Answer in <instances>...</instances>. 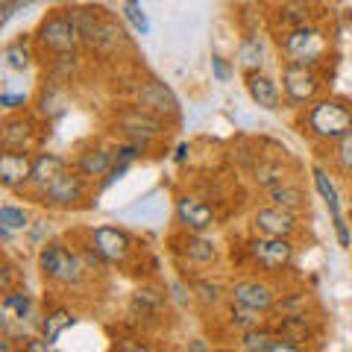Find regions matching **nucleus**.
I'll use <instances>...</instances> for the list:
<instances>
[{
    "mask_svg": "<svg viewBox=\"0 0 352 352\" xmlns=\"http://www.w3.org/2000/svg\"><path fill=\"white\" fill-rule=\"evenodd\" d=\"M36 264H38L44 285H50V288H56V291H65V294L80 291L88 279H94V273L88 270L80 247H71L59 238H53L47 244L38 247Z\"/></svg>",
    "mask_w": 352,
    "mask_h": 352,
    "instance_id": "f257e3e1",
    "label": "nucleus"
},
{
    "mask_svg": "<svg viewBox=\"0 0 352 352\" xmlns=\"http://www.w3.org/2000/svg\"><path fill=\"white\" fill-rule=\"evenodd\" d=\"M300 132L314 147H329L340 135L352 132V103L344 97H317L300 109Z\"/></svg>",
    "mask_w": 352,
    "mask_h": 352,
    "instance_id": "f03ea898",
    "label": "nucleus"
},
{
    "mask_svg": "<svg viewBox=\"0 0 352 352\" xmlns=\"http://www.w3.org/2000/svg\"><path fill=\"white\" fill-rule=\"evenodd\" d=\"M68 15L80 30L82 47L100 56H118L126 47V32L103 6H68Z\"/></svg>",
    "mask_w": 352,
    "mask_h": 352,
    "instance_id": "7ed1b4c3",
    "label": "nucleus"
},
{
    "mask_svg": "<svg viewBox=\"0 0 352 352\" xmlns=\"http://www.w3.org/2000/svg\"><path fill=\"white\" fill-rule=\"evenodd\" d=\"M170 126H173L170 120L153 115V112H147V109H141L135 103L115 109L112 120H109L112 135H118L120 141H141V144L150 147V150H156L162 141L170 135Z\"/></svg>",
    "mask_w": 352,
    "mask_h": 352,
    "instance_id": "20e7f679",
    "label": "nucleus"
},
{
    "mask_svg": "<svg viewBox=\"0 0 352 352\" xmlns=\"http://www.w3.org/2000/svg\"><path fill=\"white\" fill-rule=\"evenodd\" d=\"M279 53L285 62L294 65H311V68H320L329 59V36L323 32V27L305 21L300 27H291L282 32L279 38Z\"/></svg>",
    "mask_w": 352,
    "mask_h": 352,
    "instance_id": "39448f33",
    "label": "nucleus"
},
{
    "mask_svg": "<svg viewBox=\"0 0 352 352\" xmlns=\"http://www.w3.org/2000/svg\"><path fill=\"white\" fill-rule=\"evenodd\" d=\"M91 179L76 170V168H65L56 179H53L47 188H44L36 203L44 208H53V212H76V208H91Z\"/></svg>",
    "mask_w": 352,
    "mask_h": 352,
    "instance_id": "423d86ee",
    "label": "nucleus"
},
{
    "mask_svg": "<svg viewBox=\"0 0 352 352\" xmlns=\"http://www.w3.org/2000/svg\"><path fill=\"white\" fill-rule=\"evenodd\" d=\"M32 41H36L38 53H44V56H50V53H74L82 47L80 30H76L74 18L68 15V9H56V12L44 15Z\"/></svg>",
    "mask_w": 352,
    "mask_h": 352,
    "instance_id": "0eeeda50",
    "label": "nucleus"
},
{
    "mask_svg": "<svg viewBox=\"0 0 352 352\" xmlns=\"http://www.w3.org/2000/svg\"><path fill=\"white\" fill-rule=\"evenodd\" d=\"M247 256L256 270L264 276L288 270L296 258V244L294 238H276V235H250L247 238Z\"/></svg>",
    "mask_w": 352,
    "mask_h": 352,
    "instance_id": "6e6552de",
    "label": "nucleus"
},
{
    "mask_svg": "<svg viewBox=\"0 0 352 352\" xmlns=\"http://www.w3.org/2000/svg\"><path fill=\"white\" fill-rule=\"evenodd\" d=\"M320 91H323V74H320V68L285 62V68H282V97H285V106L302 109L308 103H314L317 97H320Z\"/></svg>",
    "mask_w": 352,
    "mask_h": 352,
    "instance_id": "1a4fd4ad",
    "label": "nucleus"
},
{
    "mask_svg": "<svg viewBox=\"0 0 352 352\" xmlns=\"http://www.w3.org/2000/svg\"><path fill=\"white\" fill-rule=\"evenodd\" d=\"M41 144V118L21 109V112H6L0 120V147L15 153H38Z\"/></svg>",
    "mask_w": 352,
    "mask_h": 352,
    "instance_id": "9d476101",
    "label": "nucleus"
},
{
    "mask_svg": "<svg viewBox=\"0 0 352 352\" xmlns=\"http://www.w3.org/2000/svg\"><path fill=\"white\" fill-rule=\"evenodd\" d=\"M88 244L100 252L112 267H129V264L138 258L135 238H132L126 229H120V226H109V223L94 226L91 232H88Z\"/></svg>",
    "mask_w": 352,
    "mask_h": 352,
    "instance_id": "9b49d317",
    "label": "nucleus"
},
{
    "mask_svg": "<svg viewBox=\"0 0 352 352\" xmlns=\"http://www.w3.org/2000/svg\"><path fill=\"white\" fill-rule=\"evenodd\" d=\"M132 103L164 118V120H170V124H176L182 115L179 100H176V94L170 91V85H164L156 76H144V80H138L132 85Z\"/></svg>",
    "mask_w": 352,
    "mask_h": 352,
    "instance_id": "f8f14e48",
    "label": "nucleus"
},
{
    "mask_svg": "<svg viewBox=\"0 0 352 352\" xmlns=\"http://www.w3.org/2000/svg\"><path fill=\"white\" fill-rule=\"evenodd\" d=\"M118 162V144H109V141H100V138H91L76 150V156L71 162V168L80 170L85 179L91 182H103L109 170L115 168Z\"/></svg>",
    "mask_w": 352,
    "mask_h": 352,
    "instance_id": "ddd939ff",
    "label": "nucleus"
},
{
    "mask_svg": "<svg viewBox=\"0 0 352 352\" xmlns=\"http://www.w3.org/2000/svg\"><path fill=\"white\" fill-rule=\"evenodd\" d=\"M168 302H170V294H164L159 285H141L129 296L132 323L141 329H159L164 320V311H168Z\"/></svg>",
    "mask_w": 352,
    "mask_h": 352,
    "instance_id": "4468645a",
    "label": "nucleus"
},
{
    "mask_svg": "<svg viewBox=\"0 0 352 352\" xmlns=\"http://www.w3.org/2000/svg\"><path fill=\"white\" fill-rule=\"evenodd\" d=\"M300 217L302 214H294L288 208H279V206H258L256 212L250 214V232L252 235H276V238H296L300 235Z\"/></svg>",
    "mask_w": 352,
    "mask_h": 352,
    "instance_id": "2eb2a0df",
    "label": "nucleus"
},
{
    "mask_svg": "<svg viewBox=\"0 0 352 352\" xmlns=\"http://www.w3.org/2000/svg\"><path fill=\"white\" fill-rule=\"evenodd\" d=\"M279 288L267 279H258V276H244V279H235L229 285V300L232 302H241V305H250L256 311H276L279 305Z\"/></svg>",
    "mask_w": 352,
    "mask_h": 352,
    "instance_id": "dca6fc26",
    "label": "nucleus"
},
{
    "mask_svg": "<svg viewBox=\"0 0 352 352\" xmlns=\"http://www.w3.org/2000/svg\"><path fill=\"white\" fill-rule=\"evenodd\" d=\"M173 252L182 264H188L194 270H206L220 258V250H217V241L208 238L206 232H182L173 238Z\"/></svg>",
    "mask_w": 352,
    "mask_h": 352,
    "instance_id": "f3484780",
    "label": "nucleus"
},
{
    "mask_svg": "<svg viewBox=\"0 0 352 352\" xmlns=\"http://www.w3.org/2000/svg\"><path fill=\"white\" fill-rule=\"evenodd\" d=\"M173 217L176 226L185 232H208L217 223V212L212 203H206L197 194H179L173 203Z\"/></svg>",
    "mask_w": 352,
    "mask_h": 352,
    "instance_id": "a211bd4d",
    "label": "nucleus"
},
{
    "mask_svg": "<svg viewBox=\"0 0 352 352\" xmlns=\"http://www.w3.org/2000/svg\"><path fill=\"white\" fill-rule=\"evenodd\" d=\"M238 346L244 352H302L305 349L288 335H282L273 323H261L256 329H250V332L238 335Z\"/></svg>",
    "mask_w": 352,
    "mask_h": 352,
    "instance_id": "6ab92c4d",
    "label": "nucleus"
},
{
    "mask_svg": "<svg viewBox=\"0 0 352 352\" xmlns=\"http://www.w3.org/2000/svg\"><path fill=\"white\" fill-rule=\"evenodd\" d=\"M32 156H36V153H15V150L0 153V185H3L6 194H27L30 173H32Z\"/></svg>",
    "mask_w": 352,
    "mask_h": 352,
    "instance_id": "aec40b11",
    "label": "nucleus"
},
{
    "mask_svg": "<svg viewBox=\"0 0 352 352\" xmlns=\"http://www.w3.org/2000/svg\"><path fill=\"white\" fill-rule=\"evenodd\" d=\"M244 85H247V94H250V100L261 106V109H267V112H276V109H282L285 103V97H282V85L276 76H270L267 71H247L244 74Z\"/></svg>",
    "mask_w": 352,
    "mask_h": 352,
    "instance_id": "412c9836",
    "label": "nucleus"
},
{
    "mask_svg": "<svg viewBox=\"0 0 352 352\" xmlns=\"http://www.w3.org/2000/svg\"><path fill=\"white\" fill-rule=\"evenodd\" d=\"M32 106H36V115L41 120L53 124V120H59L71 109V85H59V82L44 80L38 85V94H36V100H32Z\"/></svg>",
    "mask_w": 352,
    "mask_h": 352,
    "instance_id": "4be33fe9",
    "label": "nucleus"
},
{
    "mask_svg": "<svg viewBox=\"0 0 352 352\" xmlns=\"http://www.w3.org/2000/svg\"><path fill=\"white\" fill-rule=\"evenodd\" d=\"M65 168H71V162L59 156V153H50V150H38L36 156H32V173H30V188H27V197H36L47 188V185L56 179V176L65 170Z\"/></svg>",
    "mask_w": 352,
    "mask_h": 352,
    "instance_id": "5701e85b",
    "label": "nucleus"
},
{
    "mask_svg": "<svg viewBox=\"0 0 352 352\" xmlns=\"http://www.w3.org/2000/svg\"><path fill=\"white\" fill-rule=\"evenodd\" d=\"M273 326L302 346L320 335V326H317L314 314H308V311H282L279 317H273Z\"/></svg>",
    "mask_w": 352,
    "mask_h": 352,
    "instance_id": "b1692460",
    "label": "nucleus"
},
{
    "mask_svg": "<svg viewBox=\"0 0 352 352\" xmlns=\"http://www.w3.org/2000/svg\"><path fill=\"white\" fill-rule=\"evenodd\" d=\"M80 68H82L80 50H74V53H50V56L44 59V80L59 82V85H71V82H76V76H80Z\"/></svg>",
    "mask_w": 352,
    "mask_h": 352,
    "instance_id": "393cba45",
    "label": "nucleus"
},
{
    "mask_svg": "<svg viewBox=\"0 0 352 352\" xmlns=\"http://www.w3.org/2000/svg\"><path fill=\"white\" fill-rule=\"evenodd\" d=\"M267 194V203L270 206H279V208H288V212L294 214H305L308 212V194L300 182H294V179H285L279 182L276 188H270V191H264Z\"/></svg>",
    "mask_w": 352,
    "mask_h": 352,
    "instance_id": "a878e982",
    "label": "nucleus"
},
{
    "mask_svg": "<svg viewBox=\"0 0 352 352\" xmlns=\"http://www.w3.org/2000/svg\"><path fill=\"white\" fill-rule=\"evenodd\" d=\"M36 41L30 38H12L3 44V68L12 74H27L32 65H36Z\"/></svg>",
    "mask_w": 352,
    "mask_h": 352,
    "instance_id": "bb28decb",
    "label": "nucleus"
},
{
    "mask_svg": "<svg viewBox=\"0 0 352 352\" xmlns=\"http://www.w3.org/2000/svg\"><path fill=\"white\" fill-rule=\"evenodd\" d=\"M250 179H252V185H256L258 191H270V188H276L279 182L291 179V170L285 168V162H279V159L261 156V159H256V164H252Z\"/></svg>",
    "mask_w": 352,
    "mask_h": 352,
    "instance_id": "cd10ccee",
    "label": "nucleus"
},
{
    "mask_svg": "<svg viewBox=\"0 0 352 352\" xmlns=\"http://www.w3.org/2000/svg\"><path fill=\"white\" fill-rule=\"evenodd\" d=\"M32 226V217L24 206H15V203H3L0 206V241L9 244L12 235H27Z\"/></svg>",
    "mask_w": 352,
    "mask_h": 352,
    "instance_id": "c85d7f7f",
    "label": "nucleus"
},
{
    "mask_svg": "<svg viewBox=\"0 0 352 352\" xmlns=\"http://www.w3.org/2000/svg\"><path fill=\"white\" fill-rule=\"evenodd\" d=\"M261 323H267V314H264V311H256V308H250V305H241V302L229 300V305H226V326H229V332L244 335V332H250V329H256Z\"/></svg>",
    "mask_w": 352,
    "mask_h": 352,
    "instance_id": "c756f323",
    "label": "nucleus"
},
{
    "mask_svg": "<svg viewBox=\"0 0 352 352\" xmlns=\"http://www.w3.org/2000/svg\"><path fill=\"white\" fill-rule=\"evenodd\" d=\"M191 285H194L197 302H200V308H206V311H214L217 305H223V300H229V285H223L220 279L197 276Z\"/></svg>",
    "mask_w": 352,
    "mask_h": 352,
    "instance_id": "7c9ffc66",
    "label": "nucleus"
},
{
    "mask_svg": "<svg viewBox=\"0 0 352 352\" xmlns=\"http://www.w3.org/2000/svg\"><path fill=\"white\" fill-rule=\"evenodd\" d=\"M326 156H329V168H332V173H338L340 179L352 182V132H346V135L332 141V144L326 147Z\"/></svg>",
    "mask_w": 352,
    "mask_h": 352,
    "instance_id": "2f4dec72",
    "label": "nucleus"
},
{
    "mask_svg": "<svg viewBox=\"0 0 352 352\" xmlns=\"http://www.w3.org/2000/svg\"><path fill=\"white\" fill-rule=\"evenodd\" d=\"M264 59H267V50H264V41L258 32H250V36L238 44V65L241 71H261Z\"/></svg>",
    "mask_w": 352,
    "mask_h": 352,
    "instance_id": "473e14b6",
    "label": "nucleus"
},
{
    "mask_svg": "<svg viewBox=\"0 0 352 352\" xmlns=\"http://www.w3.org/2000/svg\"><path fill=\"white\" fill-rule=\"evenodd\" d=\"M311 179H314V188H317V194H320V200L329 208V214H332V217L344 214V208H340V194H338L332 176H329V170L323 168V164H314V168H311Z\"/></svg>",
    "mask_w": 352,
    "mask_h": 352,
    "instance_id": "72a5a7b5",
    "label": "nucleus"
},
{
    "mask_svg": "<svg viewBox=\"0 0 352 352\" xmlns=\"http://www.w3.org/2000/svg\"><path fill=\"white\" fill-rule=\"evenodd\" d=\"M74 323H76L74 311H68V308H56V311H47V314L41 317V326H38V329H41V338L53 346V344H56V340L62 338L65 329L74 326Z\"/></svg>",
    "mask_w": 352,
    "mask_h": 352,
    "instance_id": "f704fd0d",
    "label": "nucleus"
},
{
    "mask_svg": "<svg viewBox=\"0 0 352 352\" xmlns=\"http://www.w3.org/2000/svg\"><path fill=\"white\" fill-rule=\"evenodd\" d=\"M308 21V6L300 3V0H288V3H279L276 9V27L285 30H291V27H300Z\"/></svg>",
    "mask_w": 352,
    "mask_h": 352,
    "instance_id": "c9c22d12",
    "label": "nucleus"
},
{
    "mask_svg": "<svg viewBox=\"0 0 352 352\" xmlns=\"http://www.w3.org/2000/svg\"><path fill=\"white\" fill-rule=\"evenodd\" d=\"M120 15H124V21L138 36H150V21H147V12L141 9V3H124L120 6Z\"/></svg>",
    "mask_w": 352,
    "mask_h": 352,
    "instance_id": "e433bc0d",
    "label": "nucleus"
},
{
    "mask_svg": "<svg viewBox=\"0 0 352 352\" xmlns=\"http://www.w3.org/2000/svg\"><path fill=\"white\" fill-rule=\"evenodd\" d=\"M170 300H173V302H179L182 308H185V305H191V302H197L194 285H188L185 279H173V282H170Z\"/></svg>",
    "mask_w": 352,
    "mask_h": 352,
    "instance_id": "4c0bfd02",
    "label": "nucleus"
},
{
    "mask_svg": "<svg viewBox=\"0 0 352 352\" xmlns=\"http://www.w3.org/2000/svg\"><path fill=\"white\" fill-rule=\"evenodd\" d=\"M30 244L32 247H41V244H47V241H53V226H50V220H32V226H30Z\"/></svg>",
    "mask_w": 352,
    "mask_h": 352,
    "instance_id": "58836bf2",
    "label": "nucleus"
},
{
    "mask_svg": "<svg viewBox=\"0 0 352 352\" xmlns=\"http://www.w3.org/2000/svg\"><path fill=\"white\" fill-rule=\"evenodd\" d=\"M21 285V273H18V267L12 264V258H6L3 261V270H0V291H12V288H18Z\"/></svg>",
    "mask_w": 352,
    "mask_h": 352,
    "instance_id": "ea45409f",
    "label": "nucleus"
},
{
    "mask_svg": "<svg viewBox=\"0 0 352 352\" xmlns=\"http://www.w3.org/2000/svg\"><path fill=\"white\" fill-rule=\"evenodd\" d=\"M0 106L6 109V112H21V109L30 106V97L27 94H15V91H0Z\"/></svg>",
    "mask_w": 352,
    "mask_h": 352,
    "instance_id": "a19ab883",
    "label": "nucleus"
},
{
    "mask_svg": "<svg viewBox=\"0 0 352 352\" xmlns=\"http://www.w3.org/2000/svg\"><path fill=\"white\" fill-rule=\"evenodd\" d=\"M27 3H32V0H0V27H6L15 18V12H21Z\"/></svg>",
    "mask_w": 352,
    "mask_h": 352,
    "instance_id": "79ce46f5",
    "label": "nucleus"
},
{
    "mask_svg": "<svg viewBox=\"0 0 352 352\" xmlns=\"http://www.w3.org/2000/svg\"><path fill=\"white\" fill-rule=\"evenodd\" d=\"M112 349H118V352H147L150 344L144 338H115Z\"/></svg>",
    "mask_w": 352,
    "mask_h": 352,
    "instance_id": "37998d69",
    "label": "nucleus"
},
{
    "mask_svg": "<svg viewBox=\"0 0 352 352\" xmlns=\"http://www.w3.org/2000/svg\"><path fill=\"white\" fill-rule=\"evenodd\" d=\"M332 226H335L338 244L344 247V250H349V247H352V229H349V223H346V217H344V214H340V217H332Z\"/></svg>",
    "mask_w": 352,
    "mask_h": 352,
    "instance_id": "c03bdc74",
    "label": "nucleus"
},
{
    "mask_svg": "<svg viewBox=\"0 0 352 352\" xmlns=\"http://www.w3.org/2000/svg\"><path fill=\"white\" fill-rule=\"evenodd\" d=\"M212 74H214V80L217 82H226L229 80V68H226V62H223V56H212Z\"/></svg>",
    "mask_w": 352,
    "mask_h": 352,
    "instance_id": "a18cd8bd",
    "label": "nucleus"
},
{
    "mask_svg": "<svg viewBox=\"0 0 352 352\" xmlns=\"http://www.w3.org/2000/svg\"><path fill=\"white\" fill-rule=\"evenodd\" d=\"M188 156H191V144H188V141H182V144L176 147V153H173V162L185 164V162H188Z\"/></svg>",
    "mask_w": 352,
    "mask_h": 352,
    "instance_id": "49530a36",
    "label": "nucleus"
},
{
    "mask_svg": "<svg viewBox=\"0 0 352 352\" xmlns=\"http://www.w3.org/2000/svg\"><path fill=\"white\" fill-rule=\"evenodd\" d=\"M188 349H212V346H208V344H203V340L197 338V340H191V344H188Z\"/></svg>",
    "mask_w": 352,
    "mask_h": 352,
    "instance_id": "de8ad7c7",
    "label": "nucleus"
},
{
    "mask_svg": "<svg viewBox=\"0 0 352 352\" xmlns=\"http://www.w3.org/2000/svg\"><path fill=\"white\" fill-rule=\"evenodd\" d=\"M300 3H305V6H311V3H317V0H300Z\"/></svg>",
    "mask_w": 352,
    "mask_h": 352,
    "instance_id": "09e8293b",
    "label": "nucleus"
},
{
    "mask_svg": "<svg viewBox=\"0 0 352 352\" xmlns=\"http://www.w3.org/2000/svg\"><path fill=\"white\" fill-rule=\"evenodd\" d=\"M47 3H68V0H47Z\"/></svg>",
    "mask_w": 352,
    "mask_h": 352,
    "instance_id": "8fccbe9b",
    "label": "nucleus"
},
{
    "mask_svg": "<svg viewBox=\"0 0 352 352\" xmlns=\"http://www.w3.org/2000/svg\"><path fill=\"white\" fill-rule=\"evenodd\" d=\"M124 3H141V0H124Z\"/></svg>",
    "mask_w": 352,
    "mask_h": 352,
    "instance_id": "3c124183",
    "label": "nucleus"
},
{
    "mask_svg": "<svg viewBox=\"0 0 352 352\" xmlns=\"http://www.w3.org/2000/svg\"><path fill=\"white\" fill-rule=\"evenodd\" d=\"M349 258H352V247H349Z\"/></svg>",
    "mask_w": 352,
    "mask_h": 352,
    "instance_id": "603ef678",
    "label": "nucleus"
}]
</instances>
